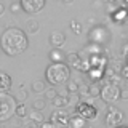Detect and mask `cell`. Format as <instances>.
Masks as SVG:
<instances>
[{
  "instance_id": "cell-6",
  "label": "cell",
  "mask_w": 128,
  "mask_h": 128,
  "mask_svg": "<svg viewBox=\"0 0 128 128\" xmlns=\"http://www.w3.org/2000/svg\"><path fill=\"white\" fill-rule=\"evenodd\" d=\"M122 122H123V112L117 109V107L110 106L106 115V125L109 128H117L122 125Z\"/></svg>"
},
{
  "instance_id": "cell-19",
  "label": "cell",
  "mask_w": 128,
  "mask_h": 128,
  "mask_svg": "<svg viewBox=\"0 0 128 128\" xmlns=\"http://www.w3.org/2000/svg\"><path fill=\"white\" fill-rule=\"evenodd\" d=\"M66 90L69 91V94H72V93H78V90H80V83H77L75 80H69V82L66 83Z\"/></svg>"
},
{
  "instance_id": "cell-25",
  "label": "cell",
  "mask_w": 128,
  "mask_h": 128,
  "mask_svg": "<svg viewBox=\"0 0 128 128\" xmlns=\"http://www.w3.org/2000/svg\"><path fill=\"white\" fill-rule=\"evenodd\" d=\"M10 11L13 14H16V13H19V11H22V6H21V2H11V5H10Z\"/></svg>"
},
{
  "instance_id": "cell-20",
  "label": "cell",
  "mask_w": 128,
  "mask_h": 128,
  "mask_svg": "<svg viewBox=\"0 0 128 128\" xmlns=\"http://www.w3.org/2000/svg\"><path fill=\"white\" fill-rule=\"evenodd\" d=\"M26 114H27L26 104H24V102H19L18 107H16V117H18V118H24V117H26Z\"/></svg>"
},
{
  "instance_id": "cell-10",
  "label": "cell",
  "mask_w": 128,
  "mask_h": 128,
  "mask_svg": "<svg viewBox=\"0 0 128 128\" xmlns=\"http://www.w3.org/2000/svg\"><path fill=\"white\" fill-rule=\"evenodd\" d=\"M13 85V80L6 72H0V93H8V90Z\"/></svg>"
},
{
  "instance_id": "cell-7",
  "label": "cell",
  "mask_w": 128,
  "mask_h": 128,
  "mask_svg": "<svg viewBox=\"0 0 128 128\" xmlns=\"http://www.w3.org/2000/svg\"><path fill=\"white\" fill-rule=\"evenodd\" d=\"M22 6V11L27 14H35L45 8L46 0H19Z\"/></svg>"
},
{
  "instance_id": "cell-17",
  "label": "cell",
  "mask_w": 128,
  "mask_h": 128,
  "mask_svg": "<svg viewBox=\"0 0 128 128\" xmlns=\"http://www.w3.org/2000/svg\"><path fill=\"white\" fill-rule=\"evenodd\" d=\"M101 90H102V86L99 85V82H91L90 83V96L91 98H99V96H101Z\"/></svg>"
},
{
  "instance_id": "cell-23",
  "label": "cell",
  "mask_w": 128,
  "mask_h": 128,
  "mask_svg": "<svg viewBox=\"0 0 128 128\" xmlns=\"http://www.w3.org/2000/svg\"><path fill=\"white\" fill-rule=\"evenodd\" d=\"M70 30L74 32V34H82V24H80L78 21H75V19H72L70 21Z\"/></svg>"
},
{
  "instance_id": "cell-8",
  "label": "cell",
  "mask_w": 128,
  "mask_h": 128,
  "mask_svg": "<svg viewBox=\"0 0 128 128\" xmlns=\"http://www.w3.org/2000/svg\"><path fill=\"white\" fill-rule=\"evenodd\" d=\"M69 112L64 110V109H56L53 114H51L50 122L53 123L54 126H69Z\"/></svg>"
},
{
  "instance_id": "cell-28",
  "label": "cell",
  "mask_w": 128,
  "mask_h": 128,
  "mask_svg": "<svg viewBox=\"0 0 128 128\" xmlns=\"http://www.w3.org/2000/svg\"><path fill=\"white\" fill-rule=\"evenodd\" d=\"M27 96H29V93H27L24 88H21V90L18 91V98H16V99H19V101L22 102V101H26V99H27Z\"/></svg>"
},
{
  "instance_id": "cell-27",
  "label": "cell",
  "mask_w": 128,
  "mask_h": 128,
  "mask_svg": "<svg viewBox=\"0 0 128 128\" xmlns=\"http://www.w3.org/2000/svg\"><path fill=\"white\" fill-rule=\"evenodd\" d=\"M22 128H38V122H35L32 118H26L22 123Z\"/></svg>"
},
{
  "instance_id": "cell-3",
  "label": "cell",
  "mask_w": 128,
  "mask_h": 128,
  "mask_svg": "<svg viewBox=\"0 0 128 128\" xmlns=\"http://www.w3.org/2000/svg\"><path fill=\"white\" fill-rule=\"evenodd\" d=\"M18 99L8 93H0V122L5 123L11 120L13 115H16V107H18Z\"/></svg>"
},
{
  "instance_id": "cell-31",
  "label": "cell",
  "mask_w": 128,
  "mask_h": 128,
  "mask_svg": "<svg viewBox=\"0 0 128 128\" xmlns=\"http://www.w3.org/2000/svg\"><path fill=\"white\" fill-rule=\"evenodd\" d=\"M5 13V3H0V16Z\"/></svg>"
},
{
  "instance_id": "cell-11",
  "label": "cell",
  "mask_w": 128,
  "mask_h": 128,
  "mask_svg": "<svg viewBox=\"0 0 128 128\" xmlns=\"http://www.w3.org/2000/svg\"><path fill=\"white\" fill-rule=\"evenodd\" d=\"M66 64L69 67H74V69H80V67H82V59H80V56L75 53V51H72V53H67Z\"/></svg>"
},
{
  "instance_id": "cell-16",
  "label": "cell",
  "mask_w": 128,
  "mask_h": 128,
  "mask_svg": "<svg viewBox=\"0 0 128 128\" xmlns=\"http://www.w3.org/2000/svg\"><path fill=\"white\" fill-rule=\"evenodd\" d=\"M51 104H53L56 109H64V107H66L67 104H69V99H67L66 96L58 94V96H56V98L53 99V101H51Z\"/></svg>"
},
{
  "instance_id": "cell-32",
  "label": "cell",
  "mask_w": 128,
  "mask_h": 128,
  "mask_svg": "<svg viewBox=\"0 0 128 128\" xmlns=\"http://www.w3.org/2000/svg\"><path fill=\"white\" fill-rule=\"evenodd\" d=\"M62 3H66V5H70V3H74V0H61Z\"/></svg>"
},
{
  "instance_id": "cell-9",
  "label": "cell",
  "mask_w": 128,
  "mask_h": 128,
  "mask_svg": "<svg viewBox=\"0 0 128 128\" xmlns=\"http://www.w3.org/2000/svg\"><path fill=\"white\" fill-rule=\"evenodd\" d=\"M50 45L53 46V48H61L64 43H66V35H64V32L61 30H54V32H51L50 34Z\"/></svg>"
},
{
  "instance_id": "cell-33",
  "label": "cell",
  "mask_w": 128,
  "mask_h": 128,
  "mask_svg": "<svg viewBox=\"0 0 128 128\" xmlns=\"http://www.w3.org/2000/svg\"><path fill=\"white\" fill-rule=\"evenodd\" d=\"M117 128H128L126 125H120V126H117Z\"/></svg>"
},
{
  "instance_id": "cell-30",
  "label": "cell",
  "mask_w": 128,
  "mask_h": 128,
  "mask_svg": "<svg viewBox=\"0 0 128 128\" xmlns=\"http://www.w3.org/2000/svg\"><path fill=\"white\" fill-rule=\"evenodd\" d=\"M40 128H54V125L51 122H43V123H40Z\"/></svg>"
},
{
  "instance_id": "cell-21",
  "label": "cell",
  "mask_w": 128,
  "mask_h": 128,
  "mask_svg": "<svg viewBox=\"0 0 128 128\" xmlns=\"http://www.w3.org/2000/svg\"><path fill=\"white\" fill-rule=\"evenodd\" d=\"M32 120H35V122H38V123H43L45 122V117H43V114H42V110H32L30 112V117Z\"/></svg>"
},
{
  "instance_id": "cell-24",
  "label": "cell",
  "mask_w": 128,
  "mask_h": 128,
  "mask_svg": "<svg viewBox=\"0 0 128 128\" xmlns=\"http://www.w3.org/2000/svg\"><path fill=\"white\" fill-rule=\"evenodd\" d=\"M67 99H69V104H74L75 107L80 104V94H78V93H72V94H69V96H67Z\"/></svg>"
},
{
  "instance_id": "cell-4",
  "label": "cell",
  "mask_w": 128,
  "mask_h": 128,
  "mask_svg": "<svg viewBox=\"0 0 128 128\" xmlns=\"http://www.w3.org/2000/svg\"><path fill=\"white\" fill-rule=\"evenodd\" d=\"M120 93H122V88H120L117 83H112V82H107L102 85V90H101V96L99 98L102 99V102L106 104H114L120 99Z\"/></svg>"
},
{
  "instance_id": "cell-34",
  "label": "cell",
  "mask_w": 128,
  "mask_h": 128,
  "mask_svg": "<svg viewBox=\"0 0 128 128\" xmlns=\"http://www.w3.org/2000/svg\"><path fill=\"white\" fill-rule=\"evenodd\" d=\"M11 2H18V0H11Z\"/></svg>"
},
{
  "instance_id": "cell-12",
  "label": "cell",
  "mask_w": 128,
  "mask_h": 128,
  "mask_svg": "<svg viewBox=\"0 0 128 128\" xmlns=\"http://www.w3.org/2000/svg\"><path fill=\"white\" fill-rule=\"evenodd\" d=\"M48 58H50L51 62H66L67 54L62 53L61 48H53V50L50 51V54H48Z\"/></svg>"
},
{
  "instance_id": "cell-13",
  "label": "cell",
  "mask_w": 128,
  "mask_h": 128,
  "mask_svg": "<svg viewBox=\"0 0 128 128\" xmlns=\"http://www.w3.org/2000/svg\"><path fill=\"white\" fill-rule=\"evenodd\" d=\"M69 126H70V128H85V126H86V120L83 118V117H80L78 114L70 115V118H69Z\"/></svg>"
},
{
  "instance_id": "cell-14",
  "label": "cell",
  "mask_w": 128,
  "mask_h": 128,
  "mask_svg": "<svg viewBox=\"0 0 128 128\" xmlns=\"http://www.w3.org/2000/svg\"><path fill=\"white\" fill-rule=\"evenodd\" d=\"M30 90L34 93H45L46 91V80H34L30 83Z\"/></svg>"
},
{
  "instance_id": "cell-26",
  "label": "cell",
  "mask_w": 128,
  "mask_h": 128,
  "mask_svg": "<svg viewBox=\"0 0 128 128\" xmlns=\"http://www.w3.org/2000/svg\"><path fill=\"white\" fill-rule=\"evenodd\" d=\"M78 94L80 96H90V85H88V83H80Z\"/></svg>"
},
{
  "instance_id": "cell-5",
  "label": "cell",
  "mask_w": 128,
  "mask_h": 128,
  "mask_svg": "<svg viewBox=\"0 0 128 128\" xmlns=\"http://www.w3.org/2000/svg\"><path fill=\"white\" fill-rule=\"evenodd\" d=\"M75 114H78L80 117H83L85 120H94L98 117V109L94 107L93 102L85 101V102H80L75 107Z\"/></svg>"
},
{
  "instance_id": "cell-15",
  "label": "cell",
  "mask_w": 128,
  "mask_h": 128,
  "mask_svg": "<svg viewBox=\"0 0 128 128\" xmlns=\"http://www.w3.org/2000/svg\"><path fill=\"white\" fill-rule=\"evenodd\" d=\"M40 30V24L37 19H27L26 21V32L27 34H37Z\"/></svg>"
},
{
  "instance_id": "cell-22",
  "label": "cell",
  "mask_w": 128,
  "mask_h": 128,
  "mask_svg": "<svg viewBox=\"0 0 128 128\" xmlns=\"http://www.w3.org/2000/svg\"><path fill=\"white\" fill-rule=\"evenodd\" d=\"M58 90H56L54 86H50V88H46V91H45V99H50V101H53V99L58 96Z\"/></svg>"
},
{
  "instance_id": "cell-2",
  "label": "cell",
  "mask_w": 128,
  "mask_h": 128,
  "mask_svg": "<svg viewBox=\"0 0 128 128\" xmlns=\"http://www.w3.org/2000/svg\"><path fill=\"white\" fill-rule=\"evenodd\" d=\"M45 80L51 86L66 85L70 80V67L66 62H51L45 69Z\"/></svg>"
},
{
  "instance_id": "cell-18",
  "label": "cell",
  "mask_w": 128,
  "mask_h": 128,
  "mask_svg": "<svg viewBox=\"0 0 128 128\" xmlns=\"http://www.w3.org/2000/svg\"><path fill=\"white\" fill-rule=\"evenodd\" d=\"M46 107V99L45 98H37L32 102V109L34 110H43Z\"/></svg>"
},
{
  "instance_id": "cell-1",
  "label": "cell",
  "mask_w": 128,
  "mask_h": 128,
  "mask_svg": "<svg viewBox=\"0 0 128 128\" xmlns=\"http://www.w3.org/2000/svg\"><path fill=\"white\" fill-rule=\"evenodd\" d=\"M0 45L2 50L8 56H18L24 53L29 46V38H27L26 32L19 27H6L2 32L0 37Z\"/></svg>"
},
{
  "instance_id": "cell-29",
  "label": "cell",
  "mask_w": 128,
  "mask_h": 128,
  "mask_svg": "<svg viewBox=\"0 0 128 128\" xmlns=\"http://www.w3.org/2000/svg\"><path fill=\"white\" fill-rule=\"evenodd\" d=\"M120 99H128V88H123L120 93Z\"/></svg>"
}]
</instances>
